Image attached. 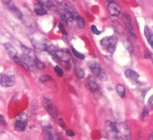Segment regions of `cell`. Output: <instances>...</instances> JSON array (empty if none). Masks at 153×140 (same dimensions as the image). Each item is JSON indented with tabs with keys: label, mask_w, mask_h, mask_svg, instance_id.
Listing matches in <instances>:
<instances>
[{
	"label": "cell",
	"mask_w": 153,
	"mask_h": 140,
	"mask_svg": "<svg viewBox=\"0 0 153 140\" xmlns=\"http://www.w3.org/2000/svg\"><path fill=\"white\" fill-rule=\"evenodd\" d=\"M55 71L56 73V74L59 76V77H62L64 75V71L63 70L61 69L59 66H56L55 67Z\"/></svg>",
	"instance_id": "1f68e13d"
},
{
	"label": "cell",
	"mask_w": 153,
	"mask_h": 140,
	"mask_svg": "<svg viewBox=\"0 0 153 140\" xmlns=\"http://www.w3.org/2000/svg\"><path fill=\"white\" fill-rule=\"evenodd\" d=\"M108 13L112 16H118L121 13V8L120 5L115 1H111L107 7Z\"/></svg>",
	"instance_id": "5b68a950"
},
{
	"label": "cell",
	"mask_w": 153,
	"mask_h": 140,
	"mask_svg": "<svg viewBox=\"0 0 153 140\" xmlns=\"http://www.w3.org/2000/svg\"><path fill=\"white\" fill-rule=\"evenodd\" d=\"M117 38L116 36H111L109 37L104 38L101 41V44L103 46H107L110 44H114L117 45Z\"/></svg>",
	"instance_id": "7c38bea8"
},
{
	"label": "cell",
	"mask_w": 153,
	"mask_h": 140,
	"mask_svg": "<svg viewBox=\"0 0 153 140\" xmlns=\"http://www.w3.org/2000/svg\"><path fill=\"white\" fill-rule=\"evenodd\" d=\"M7 123L6 122L5 119L4 118V116L1 114H0V125L1 126H7Z\"/></svg>",
	"instance_id": "836d02e7"
},
{
	"label": "cell",
	"mask_w": 153,
	"mask_h": 140,
	"mask_svg": "<svg viewBox=\"0 0 153 140\" xmlns=\"http://www.w3.org/2000/svg\"><path fill=\"white\" fill-rule=\"evenodd\" d=\"M51 129V128L49 127H46L44 129L45 140H63L58 135H53Z\"/></svg>",
	"instance_id": "8fae6325"
},
{
	"label": "cell",
	"mask_w": 153,
	"mask_h": 140,
	"mask_svg": "<svg viewBox=\"0 0 153 140\" xmlns=\"http://www.w3.org/2000/svg\"><path fill=\"white\" fill-rule=\"evenodd\" d=\"M76 23H77V25L79 28L83 29L85 26V20L83 18H82L80 15H77L75 18Z\"/></svg>",
	"instance_id": "7402d4cb"
},
{
	"label": "cell",
	"mask_w": 153,
	"mask_h": 140,
	"mask_svg": "<svg viewBox=\"0 0 153 140\" xmlns=\"http://www.w3.org/2000/svg\"><path fill=\"white\" fill-rule=\"evenodd\" d=\"M59 5V7L61 8V9H63L64 10H65L66 12L69 13L70 14H71V15H72L74 17V18H75L77 15H79V14L76 12V11L72 7H71V5H69L68 4H67L65 2H58Z\"/></svg>",
	"instance_id": "52a82bcc"
},
{
	"label": "cell",
	"mask_w": 153,
	"mask_h": 140,
	"mask_svg": "<svg viewBox=\"0 0 153 140\" xmlns=\"http://www.w3.org/2000/svg\"><path fill=\"white\" fill-rule=\"evenodd\" d=\"M15 119H16V120H19V121L25 122L26 123L27 120H28V115L25 113H20L16 116Z\"/></svg>",
	"instance_id": "d4e9b609"
},
{
	"label": "cell",
	"mask_w": 153,
	"mask_h": 140,
	"mask_svg": "<svg viewBox=\"0 0 153 140\" xmlns=\"http://www.w3.org/2000/svg\"><path fill=\"white\" fill-rule=\"evenodd\" d=\"M4 48L8 54L9 57L13 60L14 58L18 57V51L14 46L9 42H6L4 45Z\"/></svg>",
	"instance_id": "9c48e42d"
},
{
	"label": "cell",
	"mask_w": 153,
	"mask_h": 140,
	"mask_svg": "<svg viewBox=\"0 0 153 140\" xmlns=\"http://www.w3.org/2000/svg\"><path fill=\"white\" fill-rule=\"evenodd\" d=\"M39 3H40L43 7H46L47 9H53V7H54V4L50 1H39Z\"/></svg>",
	"instance_id": "4316f807"
},
{
	"label": "cell",
	"mask_w": 153,
	"mask_h": 140,
	"mask_svg": "<svg viewBox=\"0 0 153 140\" xmlns=\"http://www.w3.org/2000/svg\"><path fill=\"white\" fill-rule=\"evenodd\" d=\"M123 19L125 23V25L126 28H127V29L129 30L130 34H131L133 36L136 37L134 30H133V28L132 24V19H131V15L128 14H124L123 15Z\"/></svg>",
	"instance_id": "ba28073f"
},
{
	"label": "cell",
	"mask_w": 153,
	"mask_h": 140,
	"mask_svg": "<svg viewBox=\"0 0 153 140\" xmlns=\"http://www.w3.org/2000/svg\"><path fill=\"white\" fill-rule=\"evenodd\" d=\"M59 125L61 127L63 128H65V123L64 122V121H63V120L62 119H59Z\"/></svg>",
	"instance_id": "f35d334b"
},
{
	"label": "cell",
	"mask_w": 153,
	"mask_h": 140,
	"mask_svg": "<svg viewBox=\"0 0 153 140\" xmlns=\"http://www.w3.org/2000/svg\"><path fill=\"white\" fill-rule=\"evenodd\" d=\"M116 88L118 96L121 98H124L126 96V89L124 85L118 83L116 85Z\"/></svg>",
	"instance_id": "ffe728a7"
},
{
	"label": "cell",
	"mask_w": 153,
	"mask_h": 140,
	"mask_svg": "<svg viewBox=\"0 0 153 140\" xmlns=\"http://www.w3.org/2000/svg\"><path fill=\"white\" fill-rule=\"evenodd\" d=\"M15 82L14 77L5 74H0V85L3 87L9 88L13 87Z\"/></svg>",
	"instance_id": "3957f363"
},
{
	"label": "cell",
	"mask_w": 153,
	"mask_h": 140,
	"mask_svg": "<svg viewBox=\"0 0 153 140\" xmlns=\"http://www.w3.org/2000/svg\"><path fill=\"white\" fill-rule=\"evenodd\" d=\"M125 74L128 79L133 81H137L139 77V75L132 69H126Z\"/></svg>",
	"instance_id": "4fadbf2b"
},
{
	"label": "cell",
	"mask_w": 153,
	"mask_h": 140,
	"mask_svg": "<svg viewBox=\"0 0 153 140\" xmlns=\"http://www.w3.org/2000/svg\"><path fill=\"white\" fill-rule=\"evenodd\" d=\"M52 56L55 57L64 62H68L71 59V54L67 49H62L59 50H56L55 54Z\"/></svg>",
	"instance_id": "277c9868"
},
{
	"label": "cell",
	"mask_w": 153,
	"mask_h": 140,
	"mask_svg": "<svg viewBox=\"0 0 153 140\" xmlns=\"http://www.w3.org/2000/svg\"><path fill=\"white\" fill-rule=\"evenodd\" d=\"M32 44L33 45L34 47L37 50H44V46L41 44L39 41H38L37 40H35V39H32L31 41Z\"/></svg>",
	"instance_id": "cb8c5ba5"
},
{
	"label": "cell",
	"mask_w": 153,
	"mask_h": 140,
	"mask_svg": "<svg viewBox=\"0 0 153 140\" xmlns=\"http://www.w3.org/2000/svg\"><path fill=\"white\" fill-rule=\"evenodd\" d=\"M34 63L35 65V66L37 67V68H38L39 69H44L45 67V65L43 63V62L38 59L37 57H36L35 59H34Z\"/></svg>",
	"instance_id": "484cf974"
},
{
	"label": "cell",
	"mask_w": 153,
	"mask_h": 140,
	"mask_svg": "<svg viewBox=\"0 0 153 140\" xmlns=\"http://www.w3.org/2000/svg\"><path fill=\"white\" fill-rule=\"evenodd\" d=\"M65 133L66 135H68V137H74L75 135L74 132L71 129H66Z\"/></svg>",
	"instance_id": "d590c367"
},
{
	"label": "cell",
	"mask_w": 153,
	"mask_h": 140,
	"mask_svg": "<svg viewBox=\"0 0 153 140\" xmlns=\"http://www.w3.org/2000/svg\"><path fill=\"white\" fill-rule=\"evenodd\" d=\"M125 44H127V45H126V48H127L129 51L132 52L133 51V45H132V43L131 42H130L129 41H127Z\"/></svg>",
	"instance_id": "e575fe53"
},
{
	"label": "cell",
	"mask_w": 153,
	"mask_h": 140,
	"mask_svg": "<svg viewBox=\"0 0 153 140\" xmlns=\"http://www.w3.org/2000/svg\"><path fill=\"white\" fill-rule=\"evenodd\" d=\"M52 79V77L50 75H42L39 79V81L41 83H44L46 82L47 81H49Z\"/></svg>",
	"instance_id": "f1b7e54d"
},
{
	"label": "cell",
	"mask_w": 153,
	"mask_h": 140,
	"mask_svg": "<svg viewBox=\"0 0 153 140\" xmlns=\"http://www.w3.org/2000/svg\"><path fill=\"white\" fill-rule=\"evenodd\" d=\"M59 28L60 29V30L62 31V34H64V35H67V32L66 31L64 25L62 24H61V23H59Z\"/></svg>",
	"instance_id": "8d00e7d4"
},
{
	"label": "cell",
	"mask_w": 153,
	"mask_h": 140,
	"mask_svg": "<svg viewBox=\"0 0 153 140\" xmlns=\"http://www.w3.org/2000/svg\"><path fill=\"white\" fill-rule=\"evenodd\" d=\"M34 11L38 15H44L47 13V10L39 2L34 5Z\"/></svg>",
	"instance_id": "9a60e30c"
},
{
	"label": "cell",
	"mask_w": 153,
	"mask_h": 140,
	"mask_svg": "<svg viewBox=\"0 0 153 140\" xmlns=\"http://www.w3.org/2000/svg\"><path fill=\"white\" fill-rule=\"evenodd\" d=\"M97 77H98V78L102 81H106L107 79H108V77H107L106 74L105 72H102V71Z\"/></svg>",
	"instance_id": "4dcf8cb0"
},
{
	"label": "cell",
	"mask_w": 153,
	"mask_h": 140,
	"mask_svg": "<svg viewBox=\"0 0 153 140\" xmlns=\"http://www.w3.org/2000/svg\"><path fill=\"white\" fill-rule=\"evenodd\" d=\"M105 131L114 140H132L131 131L126 123L108 121L105 123Z\"/></svg>",
	"instance_id": "6da1fadb"
},
{
	"label": "cell",
	"mask_w": 153,
	"mask_h": 140,
	"mask_svg": "<svg viewBox=\"0 0 153 140\" xmlns=\"http://www.w3.org/2000/svg\"><path fill=\"white\" fill-rule=\"evenodd\" d=\"M3 3L5 4V5L9 8V10L11 11V13L14 15L15 17L17 18L18 19L21 20L23 18V14L21 12V11L16 7L11 1H3Z\"/></svg>",
	"instance_id": "8992f818"
},
{
	"label": "cell",
	"mask_w": 153,
	"mask_h": 140,
	"mask_svg": "<svg viewBox=\"0 0 153 140\" xmlns=\"http://www.w3.org/2000/svg\"><path fill=\"white\" fill-rule=\"evenodd\" d=\"M13 61L14 62V63H16V64H18V65H19L20 66H21L23 69H25L26 71H29V66L25 63V62L22 59L16 57H15L13 59Z\"/></svg>",
	"instance_id": "e0dca14e"
},
{
	"label": "cell",
	"mask_w": 153,
	"mask_h": 140,
	"mask_svg": "<svg viewBox=\"0 0 153 140\" xmlns=\"http://www.w3.org/2000/svg\"><path fill=\"white\" fill-rule=\"evenodd\" d=\"M60 17H61V19H62L64 21H65L67 23L73 22L74 19H75L72 15H71V14H70L69 13H67L66 11L65 13H63L61 14Z\"/></svg>",
	"instance_id": "d6986e66"
},
{
	"label": "cell",
	"mask_w": 153,
	"mask_h": 140,
	"mask_svg": "<svg viewBox=\"0 0 153 140\" xmlns=\"http://www.w3.org/2000/svg\"><path fill=\"white\" fill-rule=\"evenodd\" d=\"M88 66L90 71L92 72L93 74L96 76L99 75L101 72V67L99 63L96 61H90L88 63Z\"/></svg>",
	"instance_id": "30bf717a"
},
{
	"label": "cell",
	"mask_w": 153,
	"mask_h": 140,
	"mask_svg": "<svg viewBox=\"0 0 153 140\" xmlns=\"http://www.w3.org/2000/svg\"><path fill=\"white\" fill-rule=\"evenodd\" d=\"M72 53L74 54V55L76 57H77L78 59H80L81 60H84V59H85V55H84V54H81V52H80L79 51L75 50V48L72 47Z\"/></svg>",
	"instance_id": "83f0119b"
},
{
	"label": "cell",
	"mask_w": 153,
	"mask_h": 140,
	"mask_svg": "<svg viewBox=\"0 0 153 140\" xmlns=\"http://www.w3.org/2000/svg\"><path fill=\"white\" fill-rule=\"evenodd\" d=\"M43 105L45 110L51 115V116L54 118L58 117V111L57 108L50 102V100L47 98H44L43 100Z\"/></svg>",
	"instance_id": "7a4b0ae2"
},
{
	"label": "cell",
	"mask_w": 153,
	"mask_h": 140,
	"mask_svg": "<svg viewBox=\"0 0 153 140\" xmlns=\"http://www.w3.org/2000/svg\"><path fill=\"white\" fill-rule=\"evenodd\" d=\"M148 140H153V133H151L148 137Z\"/></svg>",
	"instance_id": "60d3db41"
},
{
	"label": "cell",
	"mask_w": 153,
	"mask_h": 140,
	"mask_svg": "<svg viewBox=\"0 0 153 140\" xmlns=\"http://www.w3.org/2000/svg\"><path fill=\"white\" fill-rule=\"evenodd\" d=\"M91 32H92L95 35H100V34H101L100 31L97 29V27L95 25H92L91 26Z\"/></svg>",
	"instance_id": "d6a6232c"
},
{
	"label": "cell",
	"mask_w": 153,
	"mask_h": 140,
	"mask_svg": "<svg viewBox=\"0 0 153 140\" xmlns=\"http://www.w3.org/2000/svg\"><path fill=\"white\" fill-rule=\"evenodd\" d=\"M75 75L79 79H83L85 76L83 69L80 67H76L75 69Z\"/></svg>",
	"instance_id": "603a6c76"
},
{
	"label": "cell",
	"mask_w": 153,
	"mask_h": 140,
	"mask_svg": "<svg viewBox=\"0 0 153 140\" xmlns=\"http://www.w3.org/2000/svg\"><path fill=\"white\" fill-rule=\"evenodd\" d=\"M144 35L145 38H147V40L150 45L151 47H153V34L152 30L148 26H145L144 29Z\"/></svg>",
	"instance_id": "5bb4252c"
},
{
	"label": "cell",
	"mask_w": 153,
	"mask_h": 140,
	"mask_svg": "<svg viewBox=\"0 0 153 140\" xmlns=\"http://www.w3.org/2000/svg\"><path fill=\"white\" fill-rule=\"evenodd\" d=\"M148 104L150 106H152V96H151V97L149 98Z\"/></svg>",
	"instance_id": "ab89813d"
},
{
	"label": "cell",
	"mask_w": 153,
	"mask_h": 140,
	"mask_svg": "<svg viewBox=\"0 0 153 140\" xmlns=\"http://www.w3.org/2000/svg\"><path fill=\"white\" fill-rule=\"evenodd\" d=\"M88 85L89 89L91 91H97L100 90V87H99V85L94 81H90L89 82Z\"/></svg>",
	"instance_id": "44dd1931"
},
{
	"label": "cell",
	"mask_w": 153,
	"mask_h": 140,
	"mask_svg": "<svg viewBox=\"0 0 153 140\" xmlns=\"http://www.w3.org/2000/svg\"><path fill=\"white\" fill-rule=\"evenodd\" d=\"M107 51H108V52L111 54H113L115 52L116 50V45H114V44H110L108 46H106Z\"/></svg>",
	"instance_id": "f546056e"
},
{
	"label": "cell",
	"mask_w": 153,
	"mask_h": 140,
	"mask_svg": "<svg viewBox=\"0 0 153 140\" xmlns=\"http://www.w3.org/2000/svg\"><path fill=\"white\" fill-rule=\"evenodd\" d=\"M148 115H149V113H148L147 109L146 108H144V109L143 110V112H142V114H141L142 118L143 119H144L145 118H146V117H147V116H148Z\"/></svg>",
	"instance_id": "74e56055"
},
{
	"label": "cell",
	"mask_w": 153,
	"mask_h": 140,
	"mask_svg": "<svg viewBox=\"0 0 153 140\" xmlns=\"http://www.w3.org/2000/svg\"><path fill=\"white\" fill-rule=\"evenodd\" d=\"M21 48H22V51L24 52V55L30 57V59H32L33 60H34V59H35L37 57L35 55L34 52L31 49L26 47V46H25L24 45H22Z\"/></svg>",
	"instance_id": "2e32d148"
},
{
	"label": "cell",
	"mask_w": 153,
	"mask_h": 140,
	"mask_svg": "<svg viewBox=\"0 0 153 140\" xmlns=\"http://www.w3.org/2000/svg\"><path fill=\"white\" fill-rule=\"evenodd\" d=\"M26 128V123L19 120H15L14 129L16 131L22 132L24 131Z\"/></svg>",
	"instance_id": "ac0fdd59"
}]
</instances>
